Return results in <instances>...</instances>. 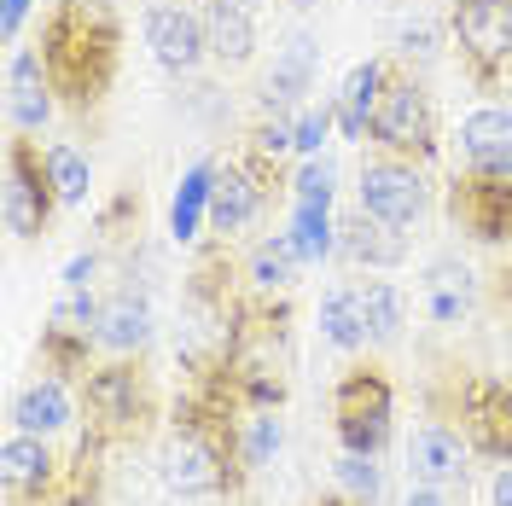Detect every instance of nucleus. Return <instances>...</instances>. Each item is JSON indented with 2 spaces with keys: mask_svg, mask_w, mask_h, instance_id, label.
<instances>
[{
  "mask_svg": "<svg viewBox=\"0 0 512 506\" xmlns=\"http://www.w3.org/2000/svg\"><path fill=\"white\" fill-rule=\"evenodd\" d=\"M408 506H448V501L437 495V489H431V483H419L414 495H408Z\"/></svg>",
  "mask_w": 512,
  "mask_h": 506,
  "instance_id": "obj_38",
  "label": "nucleus"
},
{
  "mask_svg": "<svg viewBox=\"0 0 512 506\" xmlns=\"http://www.w3.org/2000/svg\"><path fill=\"white\" fill-rule=\"evenodd\" d=\"M425 303H431V320L437 326H460V320L472 315V274L454 256L431 262L425 268Z\"/></svg>",
  "mask_w": 512,
  "mask_h": 506,
  "instance_id": "obj_20",
  "label": "nucleus"
},
{
  "mask_svg": "<svg viewBox=\"0 0 512 506\" xmlns=\"http://www.w3.org/2000/svg\"><path fill=\"white\" fill-rule=\"evenodd\" d=\"M41 64H47V82L53 94H64L76 111H88L105 99V88L117 82V47L123 30L111 18L105 0H59L41 24Z\"/></svg>",
  "mask_w": 512,
  "mask_h": 506,
  "instance_id": "obj_1",
  "label": "nucleus"
},
{
  "mask_svg": "<svg viewBox=\"0 0 512 506\" xmlns=\"http://www.w3.org/2000/svg\"><path fill=\"white\" fill-rule=\"evenodd\" d=\"M501 309L512 315V268H501Z\"/></svg>",
  "mask_w": 512,
  "mask_h": 506,
  "instance_id": "obj_39",
  "label": "nucleus"
},
{
  "mask_svg": "<svg viewBox=\"0 0 512 506\" xmlns=\"http://www.w3.org/2000/svg\"><path fill=\"white\" fill-rule=\"evenodd\" d=\"M146 338H152V309H146L140 297H117V303L105 309V320H99V344L117 349V355L140 349Z\"/></svg>",
  "mask_w": 512,
  "mask_h": 506,
  "instance_id": "obj_26",
  "label": "nucleus"
},
{
  "mask_svg": "<svg viewBox=\"0 0 512 506\" xmlns=\"http://www.w3.org/2000/svg\"><path fill=\"white\" fill-rule=\"evenodd\" d=\"M47 169H53L59 204H88V187H94V175H88V158H82L76 146H53V152H47Z\"/></svg>",
  "mask_w": 512,
  "mask_h": 506,
  "instance_id": "obj_29",
  "label": "nucleus"
},
{
  "mask_svg": "<svg viewBox=\"0 0 512 506\" xmlns=\"http://www.w3.org/2000/svg\"><path fill=\"white\" fill-rule=\"evenodd\" d=\"M355 297H361L367 338H373V344H390V338L402 332V320H408V297H402L390 280H361L355 285Z\"/></svg>",
  "mask_w": 512,
  "mask_h": 506,
  "instance_id": "obj_23",
  "label": "nucleus"
},
{
  "mask_svg": "<svg viewBox=\"0 0 512 506\" xmlns=\"http://www.w3.org/2000/svg\"><path fill=\"white\" fill-rule=\"evenodd\" d=\"M146 47H152V59L163 70H198V59L210 53V41H204V18L187 12L181 0H158L152 12H146Z\"/></svg>",
  "mask_w": 512,
  "mask_h": 506,
  "instance_id": "obj_10",
  "label": "nucleus"
},
{
  "mask_svg": "<svg viewBox=\"0 0 512 506\" xmlns=\"http://www.w3.org/2000/svg\"><path fill=\"white\" fill-rule=\"evenodd\" d=\"M408 472H414L419 483H431V489L466 483V443H460V431H448V425L414 431V443H408Z\"/></svg>",
  "mask_w": 512,
  "mask_h": 506,
  "instance_id": "obj_15",
  "label": "nucleus"
},
{
  "mask_svg": "<svg viewBox=\"0 0 512 506\" xmlns=\"http://www.w3.org/2000/svg\"><path fill=\"white\" fill-rule=\"evenodd\" d=\"M94 274H99V256L88 251V256H70L64 262V291H88L94 285Z\"/></svg>",
  "mask_w": 512,
  "mask_h": 506,
  "instance_id": "obj_34",
  "label": "nucleus"
},
{
  "mask_svg": "<svg viewBox=\"0 0 512 506\" xmlns=\"http://www.w3.org/2000/svg\"><path fill=\"white\" fill-rule=\"evenodd\" d=\"M6 111H12L18 134H35V128L53 123V82H47V64L35 47H18L6 64Z\"/></svg>",
  "mask_w": 512,
  "mask_h": 506,
  "instance_id": "obj_11",
  "label": "nucleus"
},
{
  "mask_svg": "<svg viewBox=\"0 0 512 506\" xmlns=\"http://www.w3.org/2000/svg\"><path fill=\"white\" fill-rule=\"evenodd\" d=\"M216 6H239V12H256L262 0H216Z\"/></svg>",
  "mask_w": 512,
  "mask_h": 506,
  "instance_id": "obj_40",
  "label": "nucleus"
},
{
  "mask_svg": "<svg viewBox=\"0 0 512 506\" xmlns=\"http://www.w3.org/2000/svg\"><path fill=\"white\" fill-rule=\"evenodd\" d=\"M158 413V396L140 367L128 361H111V367H94L82 373V419H88V443L111 448V443H134Z\"/></svg>",
  "mask_w": 512,
  "mask_h": 506,
  "instance_id": "obj_2",
  "label": "nucleus"
},
{
  "mask_svg": "<svg viewBox=\"0 0 512 506\" xmlns=\"http://www.w3.org/2000/svg\"><path fill=\"white\" fill-rule=\"evenodd\" d=\"M204 41H210V53H216L222 64H245L256 53L251 12H239V6H216V0H210V12H204Z\"/></svg>",
  "mask_w": 512,
  "mask_h": 506,
  "instance_id": "obj_22",
  "label": "nucleus"
},
{
  "mask_svg": "<svg viewBox=\"0 0 512 506\" xmlns=\"http://www.w3.org/2000/svg\"><path fill=\"white\" fill-rule=\"evenodd\" d=\"M291 6H320V0H291Z\"/></svg>",
  "mask_w": 512,
  "mask_h": 506,
  "instance_id": "obj_41",
  "label": "nucleus"
},
{
  "mask_svg": "<svg viewBox=\"0 0 512 506\" xmlns=\"http://www.w3.org/2000/svg\"><path fill=\"white\" fill-rule=\"evenodd\" d=\"M448 30L478 88H495L512 70V0H454Z\"/></svg>",
  "mask_w": 512,
  "mask_h": 506,
  "instance_id": "obj_4",
  "label": "nucleus"
},
{
  "mask_svg": "<svg viewBox=\"0 0 512 506\" xmlns=\"http://www.w3.org/2000/svg\"><path fill=\"white\" fill-rule=\"evenodd\" d=\"M297 245H291V233H274V239H262L251 251V280L262 285V291H286L291 280H297Z\"/></svg>",
  "mask_w": 512,
  "mask_h": 506,
  "instance_id": "obj_28",
  "label": "nucleus"
},
{
  "mask_svg": "<svg viewBox=\"0 0 512 506\" xmlns=\"http://www.w3.org/2000/svg\"><path fill=\"white\" fill-rule=\"evenodd\" d=\"M315 59H320L315 35H303V30H297V35L286 41V53L274 59L268 82H262V111H268V117H291V111L303 105L309 82H315Z\"/></svg>",
  "mask_w": 512,
  "mask_h": 506,
  "instance_id": "obj_12",
  "label": "nucleus"
},
{
  "mask_svg": "<svg viewBox=\"0 0 512 506\" xmlns=\"http://www.w3.org/2000/svg\"><path fill=\"white\" fill-rule=\"evenodd\" d=\"M210 192H216V163H192L187 175H181V187H175V204H169V233L187 245L198 239V222L210 216Z\"/></svg>",
  "mask_w": 512,
  "mask_h": 506,
  "instance_id": "obj_21",
  "label": "nucleus"
},
{
  "mask_svg": "<svg viewBox=\"0 0 512 506\" xmlns=\"http://www.w3.org/2000/svg\"><path fill=\"white\" fill-rule=\"evenodd\" d=\"M489 501H495V506H512V466H501L495 489H489Z\"/></svg>",
  "mask_w": 512,
  "mask_h": 506,
  "instance_id": "obj_37",
  "label": "nucleus"
},
{
  "mask_svg": "<svg viewBox=\"0 0 512 506\" xmlns=\"http://www.w3.org/2000/svg\"><path fill=\"white\" fill-rule=\"evenodd\" d=\"M291 204H326L332 210V163L309 158L297 169V181H291Z\"/></svg>",
  "mask_w": 512,
  "mask_h": 506,
  "instance_id": "obj_32",
  "label": "nucleus"
},
{
  "mask_svg": "<svg viewBox=\"0 0 512 506\" xmlns=\"http://www.w3.org/2000/svg\"><path fill=\"white\" fill-rule=\"evenodd\" d=\"M256 204H262V187H256L251 169H239V163H216V192H210V227L216 233H239V227L256 216Z\"/></svg>",
  "mask_w": 512,
  "mask_h": 506,
  "instance_id": "obj_18",
  "label": "nucleus"
},
{
  "mask_svg": "<svg viewBox=\"0 0 512 506\" xmlns=\"http://www.w3.org/2000/svg\"><path fill=\"white\" fill-rule=\"evenodd\" d=\"M88 349H94L88 332H70V326H59V320H47V326H41V367H47L53 379L94 373V367H88Z\"/></svg>",
  "mask_w": 512,
  "mask_h": 506,
  "instance_id": "obj_25",
  "label": "nucleus"
},
{
  "mask_svg": "<svg viewBox=\"0 0 512 506\" xmlns=\"http://www.w3.org/2000/svg\"><path fill=\"white\" fill-rule=\"evenodd\" d=\"M291 245L303 262H320V256L338 251V227H332V210L326 204H291Z\"/></svg>",
  "mask_w": 512,
  "mask_h": 506,
  "instance_id": "obj_27",
  "label": "nucleus"
},
{
  "mask_svg": "<svg viewBox=\"0 0 512 506\" xmlns=\"http://www.w3.org/2000/svg\"><path fill=\"white\" fill-rule=\"evenodd\" d=\"M402 53H408V59H431V53H437V30H431V24H408V30H402Z\"/></svg>",
  "mask_w": 512,
  "mask_h": 506,
  "instance_id": "obj_35",
  "label": "nucleus"
},
{
  "mask_svg": "<svg viewBox=\"0 0 512 506\" xmlns=\"http://www.w3.org/2000/svg\"><path fill=\"white\" fill-rule=\"evenodd\" d=\"M460 152L472 169L512 175V105H483L460 123Z\"/></svg>",
  "mask_w": 512,
  "mask_h": 506,
  "instance_id": "obj_14",
  "label": "nucleus"
},
{
  "mask_svg": "<svg viewBox=\"0 0 512 506\" xmlns=\"http://www.w3.org/2000/svg\"><path fill=\"white\" fill-rule=\"evenodd\" d=\"M320 332H326V344L332 349H361L367 344V320H361V297H355V285H338V291L320 297Z\"/></svg>",
  "mask_w": 512,
  "mask_h": 506,
  "instance_id": "obj_24",
  "label": "nucleus"
},
{
  "mask_svg": "<svg viewBox=\"0 0 512 506\" xmlns=\"http://www.w3.org/2000/svg\"><path fill=\"white\" fill-rule=\"evenodd\" d=\"M338 489H344L355 506L379 501V466H373V454H350V448H344V460H338Z\"/></svg>",
  "mask_w": 512,
  "mask_h": 506,
  "instance_id": "obj_31",
  "label": "nucleus"
},
{
  "mask_svg": "<svg viewBox=\"0 0 512 506\" xmlns=\"http://www.w3.org/2000/svg\"><path fill=\"white\" fill-rule=\"evenodd\" d=\"M448 222L472 233L478 245H507L512 239V175L466 169L448 187Z\"/></svg>",
  "mask_w": 512,
  "mask_h": 506,
  "instance_id": "obj_7",
  "label": "nucleus"
},
{
  "mask_svg": "<svg viewBox=\"0 0 512 506\" xmlns=\"http://www.w3.org/2000/svg\"><path fill=\"white\" fill-rule=\"evenodd\" d=\"M24 18H30V0H0V35L6 41L24 30Z\"/></svg>",
  "mask_w": 512,
  "mask_h": 506,
  "instance_id": "obj_36",
  "label": "nucleus"
},
{
  "mask_svg": "<svg viewBox=\"0 0 512 506\" xmlns=\"http://www.w3.org/2000/svg\"><path fill=\"white\" fill-rule=\"evenodd\" d=\"M12 425L30 431V437H47V431L70 425V390H64V379L47 373V379L24 384V390L12 396Z\"/></svg>",
  "mask_w": 512,
  "mask_h": 506,
  "instance_id": "obj_19",
  "label": "nucleus"
},
{
  "mask_svg": "<svg viewBox=\"0 0 512 506\" xmlns=\"http://www.w3.org/2000/svg\"><path fill=\"white\" fill-rule=\"evenodd\" d=\"M373 140H379L390 158H437V117H431V94L419 88V82H384V99L379 111H373V128H367Z\"/></svg>",
  "mask_w": 512,
  "mask_h": 506,
  "instance_id": "obj_6",
  "label": "nucleus"
},
{
  "mask_svg": "<svg viewBox=\"0 0 512 506\" xmlns=\"http://www.w3.org/2000/svg\"><path fill=\"white\" fill-rule=\"evenodd\" d=\"M320 506H344V501H320Z\"/></svg>",
  "mask_w": 512,
  "mask_h": 506,
  "instance_id": "obj_42",
  "label": "nucleus"
},
{
  "mask_svg": "<svg viewBox=\"0 0 512 506\" xmlns=\"http://www.w3.org/2000/svg\"><path fill=\"white\" fill-rule=\"evenodd\" d=\"M0 483H6V495H12V501H41V495H53L59 466H53L47 443L30 437V431L6 437V448H0Z\"/></svg>",
  "mask_w": 512,
  "mask_h": 506,
  "instance_id": "obj_13",
  "label": "nucleus"
},
{
  "mask_svg": "<svg viewBox=\"0 0 512 506\" xmlns=\"http://www.w3.org/2000/svg\"><path fill=\"white\" fill-rule=\"evenodd\" d=\"M454 408L466 425V443L512 466V384L507 379H460Z\"/></svg>",
  "mask_w": 512,
  "mask_h": 506,
  "instance_id": "obj_8",
  "label": "nucleus"
},
{
  "mask_svg": "<svg viewBox=\"0 0 512 506\" xmlns=\"http://www.w3.org/2000/svg\"><path fill=\"white\" fill-rule=\"evenodd\" d=\"M239 448H245V466H251V472H262V466L280 454V419H274V408H256V419H245Z\"/></svg>",
  "mask_w": 512,
  "mask_h": 506,
  "instance_id": "obj_30",
  "label": "nucleus"
},
{
  "mask_svg": "<svg viewBox=\"0 0 512 506\" xmlns=\"http://www.w3.org/2000/svg\"><path fill=\"white\" fill-rule=\"evenodd\" d=\"M390 413H396V390L384 379V367H373V361L350 367L338 379V390H332L338 443L350 448V454H373L379 460V448L390 443Z\"/></svg>",
  "mask_w": 512,
  "mask_h": 506,
  "instance_id": "obj_3",
  "label": "nucleus"
},
{
  "mask_svg": "<svg viewBox=\"0 0 512 506\" xmlns=\"http://www.w3.org/2000/svg\"><path fill=\"white\" fill-rule=\"evenodd\" d=\"M332 123H338V105H332V99H320L315 111H303V117H297V152H303V158H315L320 140L332 134Z\"/></svg>",
  "mask_w": 512,
  "mask_h": 506,
  "instance_id": "obj_33",
  "label": "nucleus"
},
{
  "mask_svg": "<svg viewBox=\"0 0 512 506\" xmlns=\"http://www.w3.org/2000/svg\"><path fill=\"white\" fill-rule=\"evenodd\" d=\"M59 210V187H53V169L35 152L30 140H6V187H0V216L18 239L47 233Z\"/></svg>",
  "mask_w": 512,
  "mask_h": 506,
  "instance_id": "obj_5",
  "label": "nucleus"
},
{
  "mask_svg": "<svg viewBox=\"0 0 512 506\" xmlns=\"http://www.w3.org/2000/svg\"><path fill=\"white\" fill-rule=\"evenodd\" d=\"M361 210L390 227H414L425 216V181L408 158H379L361 169Z\"/></svg>",
  "mask_w": 512,
  "mask_h": 506,
  "instance_id": "obj_9",
  "label": "nucleus"
},
{
  "mask_svg": "<svg viewBox=\"0 0 512 506\" xmlns=\"http://www.w3.org/2000/svg\"><path fill=\"white\" fill-rule=\"evenodd\" d=\"M338 251L361 262V268H402L408 262V239H402V227L379 222V216H350V222L338 227Z\"/></svg>",
  "mask_w": 512,
  "mask_h": 506,
  "instance_id": "obj_17",
  "label": "nucleus"
},
{
  "mask_svg": "<svg viewBox=\"0 0 512 506\" xmlns=\"http://www.w3.org/2000/svg\"><path fill=\"white\" fill-rule=\"evenodd\" d=\"M384 64L379 59H361L350 64V76H344V88L332 94V105H338V134L344 140H367V128H373V111H379L384 99Z\"/></svg>",
  "mask_w": 512,
  "mask_h": 506,
  "instance_id": "obj_16",
  "label": "nucleus"
}]
</instances>
